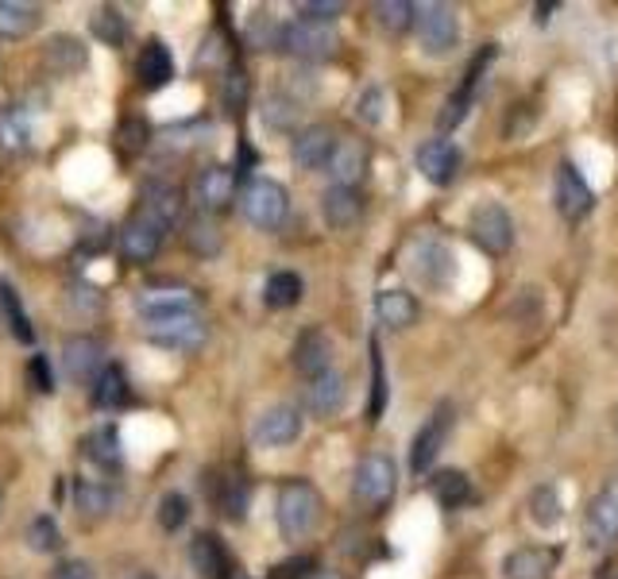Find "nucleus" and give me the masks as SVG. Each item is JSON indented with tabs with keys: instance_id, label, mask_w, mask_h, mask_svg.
<instances>
[{
	"instance_id": "obj_36",
	"label": "nucleus",
	"mask_w": 618,
	"mask_h": 579,
	"mask_svg": "<svg viewBox=\"0 0 618 579\" xmlns=\"http://www.w3.org/2000/svg\"><path fill=\"white\" fill-rule=\"evenodd\" d=\"M506 579H545L549 572V557L542 549H514L511 557L503 560Z\"/></svg>"
},
{
	"instance_id": "obj_53",
	"label": "nucleus",
	"mask_w": 618,
	"mask_h": 579,
	"mask_svg": "<svg viewBox=\"0 0 618 579\" xmlns=\"http://www.w3.org/2000/svg\"><path fill=\"white\" fill-rule=\"evenodd\" d=\"M51 579H97V572H93V565H85V560H62Z\"/></svg>"
},
{
	"instance_id": "obj_51",
	"label": "nucleus",
	"mask_w": 618,
	"mask_h": 579,
	"mask_svg": "<svg viewBox=\"0 0 618 579\" xmlns=\"http://www.w3.org/2000/svg\"><path fill=\"white\" fill-rule=\"evenodd\" d=\"M28 375H31V382H35V390H43V394H51L54 390V371H51V364H46V356L31 359Z\"/></svg>"
},
{
	"instance_id": "obj_5",
	"label": "nucleus",
	"mask_w": 618,
	"mask_h": 579,
	"mask_svg": "<svg viewBox=\"0 0 618 579\" xmlns=\"http://www.w3.org/2000/svg\"><path fill=\"white\" fill-rule=\"evenodd\" d=\"M413 31H418V43L426 54L441 59L452 46L460 43V15L452 4H418L413 12Z\"/></svg>"
},
{
	"instance_id": "obj_29",
	"label": "nucleus",
	"mask_w": 618,
	"mask_h": 579,
	"mask_svg": "<svg viewBox=\"0 0 618 579\" xmlns=\"http://www.w3.org/2000/svg\"><path fill=\"white\" fill-rule=\"evenodd\" d=\"M375 313H379V320L387 328H410L418 320V302L406 290H383L375 297Z\"/></svg>"
},
{
	"instance_id": "obj_31",
	"label": "nucleus",
	"mask_w": 618,
	"mask_h": 579,
	"mask_svg": "<svg viewBox=\"0 0 618 579\" xmlns=\"http://www.w3.org/2000/svg\"><path fill=\"white\" fill-rule=\"evenodd\" d=\"M132 398V390H128V375L121 371V367H105V371L93 379V406L97 410H121L124 402Z\"/></svg>"
},
{
	"instance_id": "obj_35",
	"label": "nucleus",
	"mask_w": 618,
	"mask_h": 579,
	"mask_svg": "<svg viewBox=\"0 0 618 579\" xmlns=\"http://www.w3.org/2000/svg\"><path fill=\"white\" fill-rule=\"evenodd\" d=\"M530 518L537 522L542 529H553L561 518H565V503H561V491L557 487H534V495H530Z\"/></svg>"
},
{
	"instance_id": "obj_27",
	"label": "nucleus",
	"mask_w": 618,
	"mask_h": 579,
	"mask_svg": "<svg viewBox=\"0 0 618 579\" xmlns=\"http://www.w3.org/2000/svg\"><path fill=\"white\" fill-rule=\"evenodd\" d=\"M144 317H167V313H186L193 309V294L186 286H147L136 297Z\"/></svg>"
},
{
	"instance_id": "obj_40",
	"label": "nucleus",
	"mask_w": 618,
	"mask_h": 579,
	"mask_svg": "<svg viewBox=\"0 0 618 579\" xmlns=\"http://www.w3.org/2000/svg\"><path fill=\"white\" fill-rule=\"evenodd\" d=\"M371 12H375V20H379L383 31L402 35V31L413 28V12H418V4H406V0H379Z\"/></svg>"
},
{
	"instance_id": "obj_37",
	"label": "nucleus",
	"mask_w": 618,
	"mask_h": 579,
	"mask_svg": "<svg viewBox=\"0 0 618 579\" xmlns=\"http://www.w3.org/2000/svg\"><path fill=\"white\" fill-rule=\"evenodd\" d=\"M244 43L252 51H283V23H275L268 12H255L244 31Z\"/></svg>"
},
{
	"instance_id": "obj_21",
	"label": "nucleus",
	"mask_w": 618,
	"mask_h": 579,
	"mask_svg": "<svg viewBox=\"0 0 618 579\" xmlns=\"http://www.w3.org/2000/svg\"><path fill=\"white\" fill-rule=\"evenodd\" d=\"M294 367H298V375H306V379H317V375L333 371V340H328V333L306 328V333L298 336V344H294Z\"/></svg>"
},
{
	"instance_id": "obj_47",
	"label": "nucleus",
	"mask_w": 618,
	"mask_h": 579,
	"mask_svg": "<svg viewBox=\"0 0 618 579\" xmlns=\"http://www.w3.org/2000/svg\"><path fill=\"white\" fill-rule=\"evenodd\" d=\"M383 108H387V93L379 90V85H367L364 93H359V101H356V116H359V124H383Z\"/></svg>"
},
{
	"instance_id": "obj_19",
	"label": "nucleus",
	"mask_w": 618,
	"mask_h": 579,
	"mask_svg": "<svg viewBox=\"0 0 618 579\" xmlns=\"http://www.w3.org/2000/svg\"><path fill=\"white\" fill-rule=\"evenodd\" d=\"M418 170L433 186H449L460 170V147L452 139H426L418 147Z\"/></svg>"
},
{
	"instance_id": "obj_2",
	"label": "nucleus",
	"mask_w": 618,
	"mask_h": 579,
	"mask_svg": "<svg viewBox=\"0 0 618 579\" xmlns=\"http://www.w3.org/2000/svg\"><path fill=\"white\" fill-rule=\"evenodd\" d=\"M395 491H398L395 460L387 452H367L356 464V472H352V498H356V506L367 514H379L390 506Z\"/></svg>"
},
{
	"instance_id": "obj_13",
	"label": "nucleus",
	"mask_w": 618,
	"mask_h": 579,
	"mask_svg": "<svg viewBox=\"0 0 618 579\" xmlns=\"http://www.w3.org/2000/svg\"><path fill=\"white\" fill-rule=\"evenodd\" d=\"M618 541V487H607L596 495L584 518V545L591 552H604Z\"/></svg>"
},
{
	"instance_id": "obj_26",
	"label": "nucleus",
	"mask_w": 618,
	"mask_h": 579,
	"mask_svg": "<svg viewBox=\"0 0 618 579\" xmlns=\"http://www.w3.org/2000/svg\"><path fill=\"white\" fill-rule=\"evenodd\" d=\"M344 398H348L344 375L325 371V375H317V379H310V387H306V410L317 413V418H333V413L344 406Z\"/></svg>"
},
{
	"instance_id": "obj_18",
	"label": "nucleus",
	"mask_w": 618,
	"mask_h": 579,
	"mask_svg": "<svg viewBox=\"0 0 618 579\" xmlns=\"http://www.w3.org/2000/svg\"><path fill=\"white\" fill-rule=\"evenodd\" d=\"M190 565L201 579H232V552L217 534H198L190 541Z\"/></svg>"
},
{
	"instance_id": "obj_45",
	"label": "nucleus",
	"mask_w": 618,
	"mask_h": 579,
	"mask_svg": "<svg viewBox=\"0 0 618 579\" xmlns=\"http://www.w3.org/2000/svg\"><path fill=\"white\" fill-rule=\"evenodd\" d=\"M383 406H387V379H383V356H379V340H371V406H367V418L379 421Z\"/></svg>"
},
{
	"instance_id": "obj_32",
	"label": "nucleus",
	"mask_w": 618,
	"mask_h": 579,
	"mask_svg": "<svg viewBox=\"0 0 618 579\" xmlns=\"http://www.w3.org/2000/svg\"><path fill=\"white\" fill-rule=\"evenodd\" d=\"M186 248H190L193 255H206V260H213V255H221L224 248V236H221V224L213 221V217H193L190 224H186Z\"/></svg>"
},
{
	"instance_id": "obj_49",
	"label": "nucleus",
	"mask_w": 618,
	"mask_h": 579,
	"mask_svg": "<svg viewBox=\"0 0 618 579\" xmlns=\"http://www.w3.org/2000/svg\"><path fill=\"white\" fill-rule=\"evenodd\" d=\"M313 572H317V560L313 557H291V560H283V565L271 568L268 579H313Z\"/></svg>"
},
{
	"instance_id": "obj_25",
	"label": "nucleus",
	"mask_w": 618,
	"mask_h": 579,
	"mask_svg": "<svg viewBox=\"0 0 618 579\" xmlns=\"http://www.w3.org/2000/svg\"><path fill=\"white\" fill-rule=\"evenodd\" d=\"M364 213V201H359L356 190H344V186H328L321 193V217H325L328 229H352Z\"/></svg>"
},
{
	"instance_id": "obj_23",
	"label": "nucleus",
	"mask_w": 618,
	"mask_h": 579,
	"mask_svg": "<svg viewBox=\"0 0 618 579\" xmlns=\"http://www.w3.org/2000/svg\"><path fill=\"white\" fill-rule=\"evenodd\" d=\"M136 74L144 90H163V85L175 82V54L163 39H147L144 51H139Z\"/></svg>"
},
{
	"instance_id": "obj_42",
	"label": "nucleus",
	"mask_w": 618,
	"mask_h": 579,
	"mask_svg": "<svg viewBox=\"0 0 618 579\" xmlns=\"http://www.w3.org/2000/svg\"><path fill=\"white\" fill-rule=\"evenodd\" d=\"M0 147H4L8 155L28 147V124H23V116L15 113V108H4V113H0Z\"/></svg>"
},
{
	"instance_id": "obj_55",
	"label": "nucleus",
	"mask_w": 618,
	"mask_h": 579,
	"mask_svg": "<svg viewBox=\"0 0 618 579\" xmlns=\"http://www.w3.org/2000/svg\"><path fill=\"white\" fill-rule=\"evenodd\" d=\"M132 579H155V576H147V572H136V576H132Z\"/></svg>"
},
{
	"instance_id": "obj_46",
	"label": "nucleus",
	"mask_w": 618,
	"mask_h": 579,
	"mask_svg": "<svg viewBox=\"0 0 618 579\" xmlns=\"http://www.w3.org/2000/svg\"><path fill=\"white\" fill-rule=\"evenodd\" d=\"M28 545L35 552H54V549H59L62 534H59V526H54V518H46V514H43V518L31 522V526H28Z\"/></svg>"
},
{
	"instance_id": "obj_17",
	"label": "nucleus",
	"mask_w": 618,
	"mask_h": 579,
	"mask_svg": "<svg viewBox=\"0 0 618 579\" xmlns=\"http://www.w3.org/2000/svg\"><path fill=\"white\" fill-rule=\"evenodd\" d=\"M367 155L364 139H336L333 155H328V175H333V186H344V190H356L367 175Z\"/></svg>"
},
{
	"instance_id": "obj_14",
	"label": "nucleus",
	"mask_w": 618,
	"mask_h": 579,
	"mask_svg": "<svg viewBox=\"0 0 618 579\" xmlns=\"http://www.w3.org/2000/svg\"><path fill=\"white\" fill-rule=\"evenodd\" d=\"M116 244H121V255L128 263H151L155 255H159V248H163V229L151 221V217L136 213V217H128V221L121 224V232H116Z\"/></svg>"
},
{
	"instance_id": "obj_7",
	"label": "nucleus",
	"mask_w": 618,
	"mask_h": 579,
	"mask_svg": "<svg viewBox=\"0 0 618 579\" xmlns=\"http://www.w3.org/2000/svg\"><path fill=\"white\" fill-rule=\"evenodd\" d=\"M468 232H472V240L488 255H506L514 244V221H511V213H506V206H499V201L475 206L472 221H468Z\"/></svg>"
},
{
	"instance_id": "obj_52",
	"label": "nucleus",
	"mask_w": 618,
	"mask_h": 579,
	"mask_svg": "<svg viewBox=\"0 0 618 579\" xmlns=\"http://www.w3.org/2000/svg\"><path fill=\"white\" fill-rule=\"evenodd\" d=\"M147 124L144 120H124V128H121V139H124V147L128 151H139V147H147Z\"/></svg>"
},
{
	"instance_id": "obj_48",
	"label": "nucleus",
	"mask_w": 618,
	"mask_h": 579,
	"mask_svg": "<svg viewBox=\"0 0 618 579\" xmlns=\"http://www.w3.org/2000/svg\"><path fill=\"white\" fill-rule=\"evenodd\" d=\"M341 12H344L341 0H306V4H298V20H313V23H333Z\"/></svg>"
},
{
	"instance_id": "obj_22",
	"label": "nucleus",
	"mask_w": 618,
	"mask_h": 579,
	"mask_svg": "<svg viewBox=\"0 0 618 579\" xmlns=\"http://www.w3.org/2000/svg\"><path fill=\"white\" fill-rule=\"evenodd\" d=\"M333 147H336L333 128H325V124H310V128H302L298 136H294L291 155L302 170H321V167H328Z\"/></svg>"
},
{
	"instance_id": "obj_38",
	"label": "nucleus",
	"mask_w": 618,
	"mask_h": 579,
	"mask_svg": "<svg viewBox=\"0 0 618 579\" xmlns=\"http://www.w3.org/2000/svg\"><path fill=\"white\" fill-rule=\"evenodd\" d=\"M74 506H77V514H82V518H101V514H108V506H113V491H108L105 483L77 480Z\"/></svg>"
},
{
	"instance_id": "obj_43",
	"label": "nucleus",
	"mask_w": 618,
	"mask_h": 579,
	"mask_svg": "<svg viewBox=\"0 0 618 579\" xmlns=\"http://www.w3.org/2000/svg\"><path fill=\"white\" fill-rule=\"evenodd\" d=\"M0 302H4V313H8V325H12V336L15 340H23V344H31V325H28V313H23V305H20V297H15V290L8 286V283H0Z\"/></svg>"
},
{
	"instance_id": "obj_1",
	"label": "nucleus",
	"mask_w": 618,
	"mask_h": 579,
	"mask_svg": "<svg viewBox=\"0 0 618 579\" xmlns=\"http://www.w3.org/2000/svg\"><path fill=\"white\" fill-rule=\"evenodd\" d=\"M275 518H279V534H283L286 541H306L321 522L317 487L306 480L283 483V487H279V498H275Z\"/></svg>"
},
{
	"instance_id": "obj_4",
	"label": "nucleus",
	"mask_w": 618,
	"mask_h": 579,
	"mask_svg": "<svg viewBox=\"0 0 618 579\" xmlns=\"http://www.w3.org/2000/svg\"><path fill=\"white\" fill-rule=\"evenodd\" d=\"M144 336L167 351H198L206 344L209 328L198 313L186 309V313H167V317H147Z\"/></svg>"
},
{
	"instance_id": "obj_11",
	"label": "nucleus",
	"mask_w": 618,
	"mask_h": 579,
	"mask_svg": "<svg viewBox=\"0 0 618 579\" xmlns=\"http://www.w3.org/2000/svg\"><path fill=\"white\" fill-rule=\"evenodd\" d=\"M449 433H452V406H441V410H433V418L418 429V436H413V449H410V472L413 475H426L429 467L437 464Z\"/></svg>"
},
{
	"instance_id": "obj_54",
	"label": "nucleus",
	"mask_w": 618,
	"mask_h": 579,
	"mask_svg": "<svg viewBox=\"0 0 618 579\" xmlns=\"http://www.w3.org/2000/svg\"><path fill=\"white\" fill-rule=\"evenodd\" d=\"M313 579H344V576H336V572H317Z\"/></svg>"
},
{
	"instance_id": "obj_56",
	"label": "nucleus",
	"mask_w": 618,
	"mask_h": 579,
	"mask_svg": "<svg viewBox=\"0 0 618 579\" xmlns=\"http://www.w3.org/2000/svg\"><path fill=\"white\" fill-rule=\"evenodd\" d=\"M232 579H252V576H232Z\"/></svg>"
},
{
	"instance_id": "obj_15",
	"label": "nucleus",
	"mask_w": 618,
	"mask_h": 579,
	"mask_svg": "<svg viewBox=\"0 0 618 579\" xmlns=\"http://www.w3.org/2000/svg\"><path fill=\"white\" fill-rule=\"evenodd\" d=\"M139 213L151 217L155 224H159L163 232L175 229L178 221H182V209H186V198L182 190H178L175 182H163V178H151V182H144V190H139Z\"/></svg>"
},
{
	"instance_id": "obj_10",
	"label": "nucleus",
	"mask_w": 618,
	"mask_h": 579,
	"mask_svg": "<svg viewBox=\"0 0 618 579\" xmlns=\"http://www.w3.org/2000/svg\"><path fill=\"white\" fill-rule=\"evenodd\" d=\"M190 201L206 217L221 213V209H229L232 201H237V175H232L229 167L198 170V178H193V186H190Z\"/></svg>"
},
{
	"instance_id": "obj_6",
	"label": "nucleus",
	"mask_w": 618,
	"mask_h": 579,
	"mask_svg": "<svg viewBox=\"0 0 618 579\" xmlns=\"http://www.w3.org/2000/svg\"><path fill=\"white\" fill-rule=\"evenodd\" d=\"M410 275L426 290H449L457 278V255L444 240L426 236L410 248Z\"/></svg>"
},
{
	"instance_id": "obj_50",
	"label": "nucleus",
	"mask_w": 618,
	"mask_h": 579,
	"mask_svg": "<svg viewBox=\"0 0 618 579\" xmlns=\"http://www.w3.org/2000/svg\"><path fill=\"white\" fill-rule=\"evenodd\" d=\"M244 97H248V77L240 74V70H232L229 82H224V108H229V113H240V108H244Z\"/></svg>"
},
{
	"instance_id": "obj_16",
	"label": "nucleus",
	"mask_w": 618,
	"mask_h": 579,
	"mask_svg": "<svg viewBox=\"0 0 618 579\" xmlns=\"http://www.w3.org/2000/svg\"><path fill=\"white\" fill-rule=\"evenodd\" d=\"M62 364H66V375L74 382H93L108 367L105 344L97 336H70L66 348H62Z\"/></svg>"
},
{
	"instance_id": "obj_24",
	"label": "nucleus",
	"mask_w": 618,
	"mask_h": 579,
	"mask_svg": "<svg viewBox=\"0 0 618 579\" xmlns=\"http://www.w3.org/2000/svg\"><path fill=\"white\" fill-rule=\"evenodd\" d=\"M43 62L54 74L70 77L90 66V51H85V43L77 35H51V43L43 46Z\"/></svg>"
},
{
	"instance_id": "obj_33",
	"label": "nucleus",
	"mask_w": 618,
	"mask_h": 579,
	"mask_svg": "<svg viewBox=\"0 0 618 579\" xmlns=\"http://www.w3.org/2000/svg\"><path fill=\"white\" fill-rule=\"evenodd\" d=\"M302 278L294 275V271H275V275L268 278V286H263V302L271 305V309H291V305L302 302Z\"/></svg>"
},
{
	"instance_id": "obj_28",
	"label": "nucleus",
	"mask_w": 618,
	"mask_h": 579,
	"mask_svg": "<svg viewBox=\"0 0 618 579\" xmlns=\"http://www.w3.org/2000/svg\"><path fill=\"white\" fill-rule=\"evenodd\" d=\"M85 456L101 467V472H116L124 464V449H121V433L116 425H101L85 436Z\"/></svg>"
},
{
	"instance_id": "obj_39",
	"label": "nucleus",
	"mask_w": 618,
	"mask_h": 579,
	"mask_svg": "<svg viewBox=\"0 0 618 579\" xmlns=\"http://www.w3.org/2000/svg\"><path fill=\"white\" fill-rule=\"evenodd\" d=\"M302 116V101L286 97V93H271L268 105H263V124L275 131H291Z\"/></svg>"
},
{
	"instance_id": "obj_30",
	"label": "nucleus",
	"mask_w": 618,
	"mask_h": 579,
	"mask_svg": "<svg viewBox=\"0 0 618 579\" xmlns=\"http://www.w3.org/2000/svg\"><path fill=\"white\" fill-rule=\"evenodd\" d=\"M43 12L39 4H28V0H0V35L4 39H23L39 28Z\"/></svg>"
},
{
	"instance_id": "obj_34",
	"label": "nucleus",
	"mask_w": 618,
	"mask_h": 579,
	"mask_svg": "<svg viewBox=\"0 0 618 579\" xmlns=\"http://www.w3.org/2000/svg\"><path fill=\"white\" fill-rule=\"evenodd\" d=\"M433 498L444 510H460L464 503H472V483L464 472H441L433 475Z\"/></svg>"
},
{
	"instance_id": "obj_44",
	"label": "nucleus",
	"mask_w": 618,
	"mask_h": 579,
	"mask_svg": "<svg viewBox=\"0 0 618 579\" xmlns=\"http://www.w3.org/2000/svg\"><path fill=\"white\" fill-rule=\"evenodd\" d=\"M186 518H190V503H186V495H178V491H170V495L159 498V526L167 529V534H175V529L186 526Z\"/></svg>"
},
{
	"instance_id": "obj_20",
	"label": "nucleus",
	"mask_w": 618,
	"mask_h": 579,
	"mask_svg": "<svg viewBox=\"0 0 618 579\" xmlns=\"http://www.w3.org/2000/svg\"><path fill=\"white\" fill-rule=\"evenodd\" d=\"M209 495H213V506L224 514L229 522H244L248 506H252V483L244 475H209Z\"/></svg>"
},
{
	"instance_id": "obj_12",
	"label": "nucleus",
	"mask_w": 618,
	"mask_h": 579,
	"mask_svg": "<svg viewBox=\"0 0 618 579\" xmlns=\"http://www.w3.org/2000/svg\"><path fill=\"white\" fill-rule=\"evenodd\" d=\"M302 429H306L302 410H294V406H271V410L260 413L252 436H255V444H260V449H286V444L298 441Z\"/></svg>"
},
{
	"instance_id": "obj_41",
	"label": "nucleus",
	"mask_w": 618,
	"mask_h": 579,
	"mask_svg": "<svg viewBox=\"0 0 618 579\" xmlns=\"http://www.w3.org/2000/svg\"><path fill=\"white\" fill-rule=\"evenodd\" d=\"M90 28H93V35H97L101 43H108V46H121L124 39H128V20H124L116 8H101V12L90 20Z\"/></svg>"
},
{
	"instance_id": "obj_9",
	"label": "nucleus",
	"mask_w": 618,
	"mask_h": 579,
	"mask_svg": "<svg viewBox=\"0 0 618 579\" xmlns=\"http://www.w3.org/2000/svg\"><path fill=\"white\" fill-rule=\"evenodd\" d=\"M553 206L565 221H584V217L596 209V190L584 182V175L573 167V162H561L557 178H553Z\"/></svg>"
},
{
	"instance_id": "obj_8",
	"label": "nucleus",
	"mask_w": 618,
	"mask_h": 579,
	"mask_svg": "<svg viewBox=\"0 0 618 579\" xmlns=\"http://www.w3.org/2000/svg\"><path fill=\"white\" fill-rule=\"evenodd\" d=\"M341 46V35H336L333 23H313V20H294L283 23V51L294 54V59L321 62Z\"/></svg>"
},
{
	"instance_id": "obj_3",
	"label": "nucleus",
	"mask_w": 618,
	"mask_h": 579,
	"mask_svg": "<svg viewBox=\"0 0 618 579\" xmlns=\"http://www.w3.org/2000/svg\"><path fill=\"white\" fill-rule=\"evenodd\" d=\"M240 213H244V221L255 224V229L275 232L279 224L286 221V213H291V198H286V190L275 178H252V182H244V190H240Z\"/></svg>"
}]
</instances>
